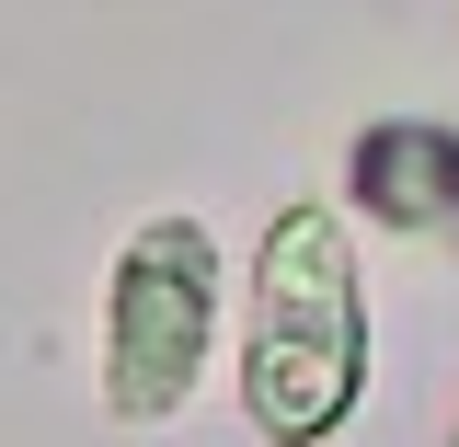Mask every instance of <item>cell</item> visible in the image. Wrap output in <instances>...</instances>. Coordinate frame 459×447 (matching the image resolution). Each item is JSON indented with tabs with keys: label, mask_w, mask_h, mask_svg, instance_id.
Masks as SVG:
<instances>
[{
	"label": "cell",
	"mask_w": 459,
	"mask_h": 447,
	"mask_svg": "<svg viewBox=\"0 0 459 447\" xmlns=\"http://www.w3.org/2000/svg\"><path fill=\"white\" fill-rule=\"evenodd\" d=\"M207 356H219V241H207V219L161 207L126 229L104 276V413L172 425L207 379Z\"/></svg>",
	"instance_id": "obj_2"
},
{
	"label": "cell",
	"mask_w": 459,
	"mask_h": 447,
	"mask_svg": "<svg viewBox=\"0 0 459 447\" xmlns=\"http://www.w3.org/2000/svg\"><path fill=\"white\" fill-rule=\"evenodd\" d=\"M448 447H459V425H448Z\"/></svg>",
	"instance_id": "obj_4"
},
{
	"label": "cell",
	"mask_w": 459,
	"mask_h": 447,
	"mask_svg": "<svg viewBox=\"0 0 459 447\" xmlns=\"http://www.w3.org/2000/svg\"><path fill=\"white\" fill-rule=\"evenodd\" d=\"M368 401V264L344 207L299 195L241 276V425L264 447H333Z\"/></svg>",
	"instance_id": "obj_1"
},
{
	"label": "cell",
	"mask_w": 459,
	"mask_h": 447,
	"mask_svg": "<svg viewBox=\"0 0 459 447\" xmlns=\"http://www.w3.org/2000/svg\"><path fill=\"white\" fill-rule=\"evenodd\" d=\"M344 172H356V207H368V219H391V229H459V138L448 126H413V115L356 126Z\"/></svg>",
	"instance_id": "obj_3"
}]
</instances>
